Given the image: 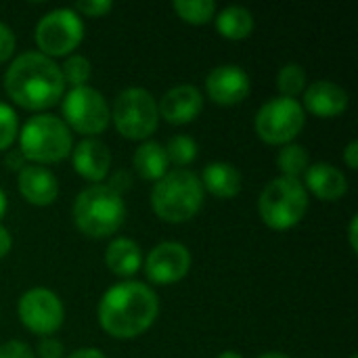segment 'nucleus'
Masks as SVG:
<instances>
[{
	"label": "nucleus",
	"instance_id": "obj_11",
	"mask_svg": "<svg viewBox=\"0 0 358 358\" xmlns=\"http://www.w3.org/2000/svg\"><path fill=\"white\" fill-rule=\"evenodd\" d=\"M19 321L38 336L55 334L65 319V308L61 298L48 287H31L27 289L17 304Z\"/></svg>",
	"mask_w": 358,
	"mask_h": 358
},
{
	"label": "nucleus",
	"instance_id": "obj_33",
	"mask_svg": "<svg viewBox=\"0 0 358 358\" xmlns=\"http://www.w3.org/2000/svg\"><path fill=\"white\" fill-rule=\"evenodd\" d=\"M130 185H132V180H130L128 172L120 170V172H115V174H113V178H111V185H107V187H111L113 191H117V193L122 195V191L130 189Z\"/></svg>",
	"mask_w": 358,
	"mask_h": 358
},
{
	"label": "nucleus",
	"instance_id": "obj_38",
	"mask_svg": "<svg viewBox=\"0 0 358 358\" xmlns=\"http://www.w3.org/2000/svg\"><path fill=\"white\" fill-rule=\"evenodd\" d=\"M357 224H358V216H352V220H350V231H348V237H350V245H352V250H357L358 248Z\"/></svg>",
	"mask_w": 358,
	"mask_h": 358
},
{
	"label": "nucleus",
	"instance_id": "obj_6",
	"mask_svg": "<svg viewBox=\"0 0 358 358\" xmlns=\"http://www.w3.org/2000/svg\"><path fill=\"white\" fill-rule=\"evenodd\" d=\"M262 220L277 231L296 227L308 212V193L300 178L279 176L266 182L258 199Z\"/></svg>",
	"mask_w": 358,
	"mask_h": 358
},
{
	"label": "nucleus",
	"instance_id": "obj_18",
	"mask_svg": "<svg viewBox=\"0 0 358 358\" xmlns=\"http://www.w3.org/2000/svg\"><path fill=\"white\" fill-rule=\"evenodd\" d=\"M304 187H308L317 197L325 201H336L348 193V178L346 174L327 162H319L306 168L304 172Z\"/></svg>",
	"mask_w": 358,
	"mask_h": 358
},
{
	"label": "nucleus",
	"instance_id": "obj_8",
	"mask_svg": "<svg viewBox=\"0 0 358 358\" xmlns=\"http://www.w3.org/2000/svg\"><path fill=\"white\" fill-rule=\"evenodd\" d=\"M306 111L300 101L289 96L268 99L254 117L256 134L271 145H287L302 132Z\"/></svg>",
	"mask_w": 358,
	"mask_h": 358
},
{
	"label": "nucleus",
	"instance_id": "obj_13",
	"mask_svg": "<svg viewBox=\"0 0 358 358\" xmlns=\"http://www.w3.org/2000/svg\"><path fill=\"white\" fill-rule=\"evenodd\" d=\"M250 88H252V82H250L248 71L235 63L218 65L206 76L208 96L216 105H237L250 94Z\"/></svg>",
	"mask_w": 358,
	"mask_h": 358
},
{
	"label": "nucleus",
	"instance_id": "obj_21",
	"mask_svg": "<svg viewBox=\"0 0 358 358\" xmlns=\"http://www.w3.org/2000/svg\"><path fill=\"white\" fill-rule=\"evenodd\" d=\"M132 164H134V170L147 180H159L168 172V166H170L166 149L157 141L141 143L134 151Z\"/></svg>",
	"mask_w": 358,
	"mask_h": 358
},
{
	"label": "nucleus",
	"instance_id": "obj_22",
	"mask_svg": "<svg viewBox=\"0 0 358 358\" xmlns=\"http://www.w3.org/2000/svg\"><path fill=\"white\" fill-rule=\"evenodd\" d=\"M214 17H216L218 31L224 38H231V40H243L254 29V15H252V10L248 6H241V4L224 6Z\"/></svg>",
	"mask_w": 358,
	"mask_h": 358
},
{
	"label": "nucleus",
	"instance_id": "obj_7",
	"mask_svg": "<svg viewBox=\"0 0 358 358\" xmlns=\"http://www.w3.org/2000/svg\"><path fill=\"white\" fill-rule=\"evenodd\" d=\"M111 120L126 138H149L159 124V109L155 96L141 86H128L113 99Z\"/></svg>",
	"mask_w": 358,
	"mask_h": 358
},
{
	"label": "nucleus",
	"instance_id": "obj_26",
	"mask_svg": "<svg viewBox=\"0 0 358 358\" xmlns=\"http://www.w3.org/2000/svg\"><path fill=\"white\" fill-rule=\"evenodd\" d=\"M164 149H166L168 162H172V164H176V166H187V164H191V162L197 157V151H199L195 138L189 136V134H176V136H172Z\"/></svg>",
	"mask_w": 358,
	"mask_h": 358
},
{
	"label": "nucleus",
	"instance_id": "obj_4",
	"mask_svg": "<svg viewBox=\"0 0 358 358\" xmlns=\"http://www.w3.org/2000/svg\"><path fill=\"white\" fill-rule=\"evenodd\" d=\"M76 227L94 239L113 235L126 220L124 197L107 185H92L78 193L73 201Z\"/></svg>",
	"mask_w": 358,
	"mask_h": 358
},
{
	"label": "nucleus",
	"instance_id": "obj_28",
	"mask_svg": "<svg viewBox=\"0 0 358 358\" xmlns=\"http://www.w3.org/2000/svg\"><path fill=\"white\" fill-rule=\"evenodd\" d=\"M19 134V117L15 109L0 101V151L8 149Z\"/></svg>",
	"mask_w": 358,
	"mask_h": 358
},
{
	"label": "nucleus",
	"instance_id": "obj_5",
	"mask_svg": "<svg viewBox=\"0 0 358 358\" xmlns=\"http://www.w3.org/2000/svg\"><path fill=\"white\" fill-rule=\"evenodd\" d=\"M19 151L34 164L61 162L71 153L73 141L67 124L52 113L31 115L19 130Z\"/></svg>",
	"mask_w": 358,
	"mask_h": 358
},
{
	"label": "nucleus",
	"instance_id": "obj_16",
	"mask_svg": "<svg viewBox=\"0 0 358 358\" xmlns=\"http://www.w3.org/2000/svg\"><path fill=\"white\" fill-rule=\"evenodd\" d=\"M17 187L19 193L34 206H50L59 195L57 176L40 164H25L17 170Z\"/></svg>",
	"mask_w": 358,
	"mask_h": 358
},
{
	"label": "nucleus",
	"instance_id": "obj_34",
	"mask_svg": "<svg viewBox=\"0 0 358 358\" xmlns=\"http://www.w3.org/2000/svg\"><path fill=\"white\" fill-rule=\"evenodd\" d=\"M344 162L350 170L358 168V141H350L344 149Z\"/></svg>",
	"mask_w": 358,
	"mask_h": 358
},
{
	"label": "nucleus",
	"instance_id": "obj_42",
	"mask_svg": "<svg viewBox=\"0 0 358 358\" xmlns=\"http://www.w3.org/2000/svg\"><path fill=\"white\" fill-rule=\"evenodd\" d=\"M350 358H358V357H357V355H352V357H350Z\"/></svg>",
	"mask_w": 358,
	"mask_h": 358
},
{
	"label": "nucleus",
	"instance_id": "obj_29",
	"mask_svg": "<svg viewBox=\"0 0 358 358\" xmlns=\"http://www.w3.org/2000/svg\"><path fill=\"white\" fill-rule=\"evenodd\" d=\"M111 8H113L111 0H78L73 6L78 15L82 13L86 17H101V15H107Z\"/></svg>",
	"mask_w": 358,
	"mask_h": 358
},
{
	"label": "nucleus",
	"instance_id": "obj_41",
	"mask_svg": "<svg viewBox=\"0 0 358 358\" xmlns=\"http://www.w3.org/2000/svg\"><path fill=\"white\" fill-rule=\"evenodd\" d=\"M258 358H292L287 357V355H283V352H266V355H262V357Z\"/></svg>",
	"mask_w": 358,
	"mask_h": 358
},
{
	"label": "nucleus",
	"instance_id": "obj_31",
	"mask_svg": "<svg viewBox=\"0 0 358 358\" xmlns=\"http://www.w3.org/2000/svg\"><path fill=\"white\" fill-rule=\"evenodd\" d=\"M0 358H36V355L25 342L10 340L0 344Z\"/></svg>",
	"mask_w": 358,
	"mask_h": 358
},
{
	"label": "nucleus",
	"instance_id": "obj_25",
	"mask_svg": "<svg viewBox=\"0 0 358 358\" xmlns=\"http://www.w3.org/2000/svg\"><path fill=\"white\" fill-rule=\"evenodd\" d=\"M277 86L281 90V96H289L296 99V94H300L306 86V71L300 63H285L279 69L277 76Z\"/></svg>",
	"mask_w": 358,
	"mask_h": 358
},
{
	"label": "nucleus",
	"instance_id": "obj_32",
	"mask_svg": "<svg viewBox=\"0 0 358 358\" xmlns=\"http://www.w3.org/2000/svg\"><path fill=\"white\" fill-rule=\"evenodd\" d=\"M15 31L4 23V21H0V63L2 61H6L10 55H13V50H15Z\"/></svg>",
	"mask_w": 358,
	"mask_h": 358
},
{
	"label": "nucleus",
	"instance_id": "obj_9",
	"mask_svg": "<svg viewBox=\"0 0 358 358\" xmlns=\"http://www.w3.org/2000/svg\"><path fill=\"white\" fill-rule=\"evenodd\" d=\"M82 38H84V21L69 6H59L48 10L36 23V44L40 46V52L50 59L69 55L80 46Z\"/></svg>",
	"mask_w": 358,
	"mask_h": 358
},
{
	"label": "nucleus",
	"instance_id": "obj_19",
	"mask_svg": "<svg viewBox=\"0 0 358 358\" xmlns=\"http://www.w3.org/2000/svg\"><path fill=\"white\" fill-rule=\"evenodd\" d=\"M201 187L203 191L208 189L212 195L222 197V199H231L241 191V172L237 170V166H233L231 162H212L203 168L201 172Z\"/></svg>",
	"mask_w": 358,
	"mask_h": 358
},
{
	"label": "nucleus",
	"instance_id": "obj_20",
	"mask_svg": "<svg viewBox=\"0 0 358 358\" xmlns=\"http://www.w3.org/2000/svg\"><path fill=\"white\" fill-rule=\"evenodd\" d=\"M105 264L113 275L120 277H132L134 273H138L141 264H143V254L136 241L128 239V237H117L107 245L105 252Z\"/></svg>",
	"mask_w": 358,
	"mask_h": 358
},
{
	"label": "nucleus",
	"instance_id": "obj_10",
	"mask_svg": "<svg viewBox=\"0 0 358 358\" xmlns=\"http://www.w3.org/2000/svg\"><path fill=\"white\" fill-rule=\"evenodd\" d=\"M63 122L80 134H101L111 120L109 105L101 90L84 84L71 88L63 99Z\"/></svg>",
	"mask_w": 358,
	"mask_h": 358
},
{
	"label": "nucleus",
	"instance_id": "obj_1",
	"mask_svg": "<svg viewBox=\"0 0 358 358\" xmlns=\"http://www.w3.org/2000/svg\"><path fill=\"white\" fill-rule=\"evenodd\" d=\"M159 315L157 294L141 281L111 285L99 302L101 327L117 340H132L145 334Z\"/></svg>",
	"mask_w": 358,
	"mask_h": 358
},
{
	"label": "nucleus",
	"instance_id": "obj_12",
	"mask_svg": "<svg viewBox=\"0 0 358 358\" xmlns=\"http://www.w3.org/2000/svg\"><path fill=\"white\" fill-rule=\"evenodd\" d=\"M191 271V252L178 241L157 243L145 260V275L155 285L176 283Z\"/></svg>",
	"mask_w": 358,
	"mask_h": 358
},
{
	"label": "nucleus",
	"instance_id": "obj_35",
	"mask_svg": "<svg viewBox=\"0 0 358 358\" xmlns=\"http://www.w3.org/2000/svg\"><path fill=\"white\" fill-rule=\"evenodd\" d=\"M13 248V237H10V231L6 227L0 224V258H4Z\"/></svg>",
	"mask_w": 358,
	"mask_h": 358
},
{
	"label": "nucleus",
	"instance_id": "obj_14",
	"mask_svg": "<svg viewBox=\"0 0 358 358\" xmlns=\"http://www.w3.org/2000/svg\"><path fill=\"white\" fill-rule=\"evenodd\" d=\"M159 117L170 124H189L203 109V94L193 84H178L164 92L157 103Z\"/></svg>",
	"mask_w": 358,
	"mask_h": 358
},
{
	"label": "nucleus",
	"instance_id": "obj_24",
	"mask_svg": "<svg viewBox=\"0 0 358 358\" xmlns=\"http://www.w3.org/2000/svg\"><path fill=\"white\" fill-rule=\"evenodd\" d=\"M172 6L189 23H208L216 15L214 0H174Z\"/></svg>",
	"mask_w": 358,
	"mask_h": 358
},
{
	"label": "nucleus",
	"instance_id": "obj_3",
	"mask_svg": "<svg viewBox=\"0 0 358 358\" xmlns=\"http://www.w3.org/2000/svg\"><path fill=\"white\" fill-rule=\"evenodd\" d=\"M203 187L187 168L168 170L151 189V208L166 222H187L203 206Z\"/></svg>",
	"mask_w": 358,
	"mask_h": 358
},
{
	"label": "nucleus",
	"instance_id": "obj_40",
	"mask_svg": "<svg viewBox=\"0 0 358 358\" xmlns=\"http://www.w3.org/2000/svg\"><path fill=\"white\" fill-rule=\"evenodd\" d=\"M218 358H243L239 352H235V350H224L222 355H218Z\"/></svg>",
	"mask_w": 358,
	"mask_h": 358
},
{
	"label": "nucleus",
	"instance_id": "obj_27",
	"mask_svg": "<svg viewBox=\"0 0 358 358\" xmlns=\"http://www.w3.org/2000/svg\"><path fill=\"white\" fill-rule=\"evenodd\" d=\"M61 76L65 84H71V88L84 86L92 76V65L84 55H69L61 65Z\"/></svg>",
	"mask_w": 358,
	"mask_h": 358
},
{
	"label": "nucleus",
	"instance_id": "obj_37",
	"mask_svg": "<svg viewBox=\"0 0 358 358\" xmlns=\"http://www.w3.org/2000/svg\"><path fill=\"white\" fill-rule=\"evenodd\" d=\"M23 159H25V157L21 155V151H10V155L6 157V162H4V164H6V166H13L15 170H21V168L25 166V164H23Z\"/></svg>",
	"mask_w": 358,
	"mask_h": 358
},
{
	"label": "nucleus",
	"instance_id": "obj_23",
	"mask_svg": "<svg viewBox=\"0 0 358 358\" xmlns=\"http://www.w3.org/2000/svg\"><path fill=\"white\" fill-rule=\"evenodd\" d=\"M308 151L304 145L300 143H287L281 147L279 155H277V166L279 170L283 172V176H289V178H300L306 168L310 166L308 164Z\"/></svg>",
	"mask_w": 358,
	"mask_h": 358
},
{
	"label": "nucleus",
	"instance_id": "obj_36",
	"mask_svg": "<svg viewBox=\"0 0 358 358\" xmlns=\"http://www.w3.org/2000/svg\"><path fill=\"white\" fill-rule=\"evenodd\" d=\"M67 358H107L99 348H80Z\"/></svg>",
	"mask_w": 358,
	"mask_h": 358
},
{
	"label": "nucleus",
	"instance_id": "obj_17",
	"mask_svg": "<svg viewBox=\"0 0 358 358\" xmlns=\"http://www.w3.org/2000/svg\"><path fill=\"white\" fill-rule=\"evenodd\" d=\"M350 96L346 88H342L334 80H317L308 84L304 90V109L321 117H334L348 109Z\"/></svg>",
	"mask_w": 358,
	"mask_h": 358
},
{
	"label": "nucleus",
	"instance_id": "obj_39",
	"mask_svg": "<svg viewBox=\"0 0 358 358\" xmlns=\"http://www.w3.org/2000/svg\"><path fill=\"white\" fill-rule=\"evenodd\" d=\"M4 212H6V193L0 187V218L4 216Z\"/></svg>",
	"mask_w": 358,
	"mask_h": 358
},
{
	"label": "nucleus",
	"instance_id": "obj_2",
	"mask_svg": "<svg viewBox=\"0 0 358 358\" xmlns=\"http://www.w3.org/2000/svg\"><path fill=\"white\" fill-rule=\"evenodd\" d=\"M4 90L25 109H48L57 105L65 92L61 65L40 50H25L6 67Z\"/></svg>",
	"mask_w": 358,
	"mask_h": 358
},
{
	"label": "nucleus",
	"instance_id": "obj_15",
	"mask_svg": "<svg viewBox=\"0 0 358 358\" xmlns=\"http://www.w3.org/2000/svg\"><path fill=\"white\" fill-rule=\"evenodd\" d=\"M71 162L80 176L92 182H101L111 170V151L101 138L86 136L73 147Z\"/></svg>",
	"mask_w": 358,
	"mask_h": 358
},
{
	"label": "nucleus",
	"instance_id": "obj_30",
	"mask_svg": "<svg viewBox=\"0 0 358 358\" xmlns=\"http://www.w3.org/2000/svg\"><path fill=\"white\" fill-rule=\"evenodd\" d=\"M63 352H65V348H63V344L57 338L44 336V338H40L34 355L40 358H63Z\"/></svg>",
	"mask_w": 358,
	"mask_h": 358
}]
</instances>
